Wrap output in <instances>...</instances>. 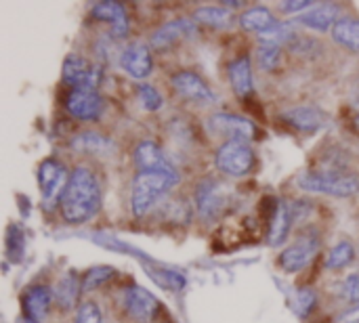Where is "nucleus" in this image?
Returning <instances> with one entry per match:
<instances>
[{
    "label": "nucleus",
    "mask_w": 359,
    "mask_h": 323,
    "mask_svg": "<svg viewBox=\"0 0 359 323\" xmlns=\"http://www.w3.org/2000/svg\"><path fill=\"white\" fill-rule=\"evenodd\" d=\"M101 202H103V191L95 172L86 166L74 168L59 202L63 219L72 225L86 223L99 212Z\"/></svg>",
    "instance_id": "f257e3e1"
},
{
    "label": "nucleus",
    "mask_w": 359,
    "mask_h": 323,
    "mask_svg": "<svg viewBox=\"0 0 359 323\" xmlns=\"http://www.w3.org/2000/svg\"><path fill=\"white\" fill-rule=\"evenodd\" d=\"M179 172H137L130 189V210L137 219H143L175 185Z\"/></svg>",
    "instance_id": "f03ea898"
},
{
    "label": "nucleus",
    "mask_w": 359,
    "mask_h": 323,
    "mask_svg": "<svg viewBox=\"0 0 359 323\" xmlns=\"http://www.w3.org/2000/svg\"><path fill=\"white\" fill-rule=\"evenodd\" d=\"M303 189L313 193H326L334 198H349L359 191V177L353 172H339V170H326V172H305L297 181Z\"/></svg>",
    "instance_id": "7ed1b4c3"
},
{
    "label": "nucleus",
    "mask_w": 359,
    "mask_h": 323,
    "mask_svg": "<svg viewBox=\"0 0 359 323\" xmlns=\"http://www.w3.org/2000/svg\"><path fill=\"white\" fill-rule=\"evenodd\" d=\"M215 166L227 177H244L255 166V151L248 141H225L215 153Z\"/></svg>",
    "instance_id": "20e7f679"
},
{
    "label": "nucleus",
    "mask_w": 359,
    "mask_h": 323,
    "mask_svg": "<svg viewBox=\"0 0 359 323\" xmlns=\"http://www.w3.org/2000/svg\"><path fill=\"white\" fill-rule=\"evenodd\" d=\"M103 71L99 65H93L90 61H86L80 55H67V59L63 61V82L74 88H88V90H97L101 84Z\"/></svg>",
    "instance_id": "39448f33"
},
{
    "label": "nucleus",
    "mask_w": 359,
    "mask_h": 323,
    "mask_svg": "<svg viewBox=\"0 0 359 323\" xmlns=\"http://www.w3.org/2000/svg\"><path fill=\"white\" fill-rule=\"evenodd\" d=\"M67 170L65 166L55 160V158H48L40 164L38 168V185H40V193H42V200L46 206H53L55 202H61V195L65 191V185H67Z\"/></svg>",
    "instance_id": "423d86ee"
},
{
    "label": "nucleus",
    "mask_w": 359,
    "mask_h": 323,
    "mask_svg": "<svg viewBox=\"0 0 359 323\" xmlns=\"http://www.w3.org/2000/svg\"><path fill=\"white\" fill-rule=\"evenodd\" d=\"M318 252H320V238L316 233H305L282 252L280 267L286 273H299L311 265Z\"/></svg>",
    "instance_id": "0eeeda50"
},
{
    "label": "nucleus",
    "mask_w": 359,
    "mask_h": 323,
    "mask_svg": "<svg viewBox=\"0 0 359 323\" xmlns=\"http://www.w3.org/2000/svg\"><path fill=\"white\" fill-rule=\"evenodd\" d=\"M208 126H210L212 132L227 137V141H248V143H250V141L259 135L255 122H250V120L244 118V116L225 114V111L210 116Z\"/></svg>",
    "instance_id": "6e6552de"
},
{
    "label": "nucleus",
    "mask_w": 359,
    "mask_h": 323,
    "mask_svg": "<svg viewBox=\"0 0 359 323\" xmlns=\"http://www.w3.org/2000/svg\"><path fill=\"white\" fill-rule=\"evenodd\" d=\"M227 204H229V198L221 183H217L215 179H204L202 183H198L196 206L202 219L215 221L227 208Z\"/></svg>",
    "instance_id": "1a4fd4ad"
},
{
    "label": "nucleus",
    "mask_w": 359,
    "mask_h": 323,
    "mask_svg": "<svg viewBox=\"0 0 359 323\" xmlns=\"http://www.w3.org/2000/svg\"><path fill=\"white\" fill-rule=\"evenodd\" d=\"M124 311L137 323H151L160 313V303L141 286H130L124 292Z\"/></svg>",
    "instance_id": "9d476101"
},
{
    "label": "nucleus",
    "mask_w": 359,
    "mask_h": 323,
    "mask_svg": "<svg viewBox=\"0 0 359 323\" xmlns=\"http://www.w3.org/2000/svg\"><path fill=\"white\" fill-rule=\"evenodd\" d=\"M196 34H198L196 21H191V19H175V21H168V23L160 25L151 34L149 44L156 50H166V48H172L175 44H179L181 40L196 38Z\"/></svg>",
    "instance_id": "9b49d317"
},
{
    "label": "nucleus",
    "mask_w": 359,
    "mask_h": 323,
    "mask_svg": "<svg viewBox=\"0 0 359 323\" xmlns=\"http://www.w3.org/2000/svg\"><path fill=\"white\" fill-rule=\"evenodd\" d=\"M65 107L74 118L84 120V122H93V120H99V116L103 114V99L97 90L74 88L67 95Z\"/></svg>",
    "instance_id": "f8f14e48"
},
{
    "label": "nucleus",
    "mask_w": 359,
    "mask_h": 323,
    "mask_svg": "<svg viewBox=\"0 0 359 323\" xmlns=\"http://www.w3.org/2000/svg\"><path fill=\"white\" fill-rule=\"evenodd\" d=\"M120 65L122 69L135 78V80H143L151 74L154 69V59H151V48L145 42H130L120 57Z\"/></svg>",
    "instance_id": "ddd939ff"
},
{
    "label": "nucleus",
    "mask_w": 359,
    "mask_h": 323,
    "mask_svg": "<svg viewBox=\"0 0 359 323\" xmlns=\"http://www.w3.org/2000/svg\"><path fill=\"white\" fill-rule=\"evenodd\" d=\"M170 82H172V88L187 101H194V103H200V105H206V103L215 101V95L208 88V84L194 71H185V69L177 71Z\"/></svg>",
    "instance_id": "4468645a"
},
{
    "label": "nucleus",
    "mask_w": 359,
    "mask_h": 323,
    "mask_svg": "<svg viewBox=\"0 0 359 323\" xmlns=\"http://www.w3.org/2000/svg\"><path fill=\"white\" fill-rule=\"evenodd\" d=\"M135 164L139 172H172L175 166L156 141H141L135 149Z\"/></svg>",
    "instance_id": "2eb2a0df"
},
{
    "label": "nucleus",
    "mask_w": 359,
    "mask_h": 323,
    "mask_svg": "<svg viewBox=\"0 0 359 323\" xmlns=\"http://www.w3.org/2000/svg\"><path fill=\"white\" fill-rule=\"evenodd\" d=\"M90 17L97 21H107L111 27L114 38H126L128 34V15L126 8L120 2L114 0H103V2H95L90 8Z\"/></svg>",
    "instance_id": "dca6fc26"
},
{
    "label": "nucleus",
    "mask_w": 359,
    "mask_h": 323,
    "mask_svg": "<svg viewBox=\"0 0 359 323\" xmlns=\"http://www.w3.org/2000/svg\"><path fill=\"white\" fill-rule=\"evenodd\" d=\"M286 120V124H290L292 128L297 130H303V132H313V130H320L326 126L328 122V116L313 107V105H299V107H292L288 111H284L282 116Z\"/></svg>",
    "instance_id": "f3484780"
},
{
    "label": "nucleus",
    "mask_w": 359,
    "mask_h": 323,
    "mask_svg": "<svg viewBox=\"0 0 359 323\" xmlns=\"http://www.w3.org/2000/svg\"><path fill=\"white\" fill-rule=\"evenodd\" d=\"M341 19V6L339 4H332V2H326V4H320L307 13H303L297 21L309 29H316V32H326L330 27L337 25V21Z\"/></svg>",
    "instance_id": "a211bd4d"
},
{
    "label": "nucleus",
    "mask_w": 359,
    "mask_h": 323,
    "mask_svg": "<svg viewBox=\"0 0 359 323\" xmlns=\"http://www.w3.org/2000/svg\"><path fill=\"white\" fill-rule=\"evenodd\" d=\"M55 301V294L50 288L46 286H34L29 288L23 298H21V305H23V313L29 322H38L50 307V303Z\"/></svg>",
    "instance_id": "6ab92c4d"
},
{
    "label": "nucleus",
    "mask_w": 359,
    "mask_h": 323,
    "mask_svg": "<svg viewBox=\"0 0 359 323\" xmlns=\"http://www.w3.org/2000/svg\"><path fill=\"white\" fill-rule=\"evenodd\" d=\"M227 74H229V82H231V88L236 95H240V97L252 95L255 82H252V67H250L248 55H242L236 61H231L227 67Z\"/></svg>",
    "instance_id": "aec40b11"
},
{
    "label": "nucleus",
    "mask_w": 359,
    "mask_h": 323,
    "mask_svg": "<svg viewBox=\"0 0 359 323\" xmlns=\"http://www.w3.org/2000/svg\"><path fill=\"white\" fill-rule=\"evenodd\" d=\"M141 263H143L147 275H149L160 288L170 290V292H183V290L187 288V277H185L183 273L172 271V269H168V267H164V265H158V263H154V261L149 263V261L141 259Z\"/></svg>",
    "instance_id": "412c9836"
},
{
    "label": "nucleus",
    "mask_w": 359,
    "mask_h": 323,
    "mask_svg": "<svg viewBox=\"0 0 359 323\" xmlns=\"http://www.w3.org/2000/svg\"><path fill=\"white\" fill-rule=\"evenodd\" d=\"M82 292V284L78 280L76 273H67L59 280V284L55 286L53 294H55V303L59 305L61 311H69L74 309V305L78 303V296Z\"/></svg>",
    "instance_id": "4be33fe9"
},
{
    "label": "nucleus",
    "mask_w": 359,
    "mask_h": 323,
    "mask_svg": "<svg viewBox=\"0 0 359 323\" xmlns=\"http://www.w3.org/2000/svg\"><path fill=\"white\" fill-rule=\"evenodd\" d=\"M294 217H292V208L288 204H280L276 208V214L271 219V227H269V246L278 248L286 242L288 233H290V225H292Z\"/></svg>",
    "instance_id": "5701e85b"
},
{
    "label": "nucleus",
    "mask_w": 359,
    "mask_h": 323,
    "mask_svg": "<svg viewBox=\"0 0 359 323\" xmlns=\"http://www.w3.org/2000/svg\"><path fill=\"white\" fill-rule=\"evenodd\" d=\"M194 21L215 27V29H225V27L233 25L236 15L225 6H202L194 13Z\"/></svg>",
    "instance_id": "b1692460"
},
{
    "label": "nucleus",
    "mask_w": 359,
    "mask_h": 323,
    "mask_svg": "<svg viewBox=\"0 0 359 323\" xmlns=\"http://www.w3.org/2000/svg\"><path fill=\"white\" fill-rule=\"evenodd\" d=\"M238 21L242 25V29H246V32H259V34L267 32L269 27H273L278 23L276 17H273V13L269 8H265V6H252V8L244 11Z\"/></svg>",
    "instance_id": "393cba45"
},
{
    "label": "nucleus",
    "mask_w": 359,
    "mask_h": 323,
    "mask_svg": "<svg viewBox=\"0 0 359 323\" xmlns=\"http://www.w3.org/2000/svg\"><path fill=\"white\" fill-rule=\"evenodd\" d=\"M332 38L337 44L345 46L347 50L359 53V19L341 17L332 27Z\"/></svg>",
    "instance_id": "a878e982"
},
{
    "label": "nucleus",
    "mask_w": 359,
    "mask_h": 323,
    "mask_svg": "<svg viewBox=\"0 0 359 323\" xmlns=\"http://www.w3.org/2000/svg\"><path fill=\"white\" fill-rule=\"evenodd\" d=\"M261 38V44H267V46H282L286 42H292L297 40V32H294V23H276L273 27H269L267 32L259 34Z\"/></svg>",
    "instance_id": "bb28decb"
},
{
    "label": "nucleus",
    "mask_w": 359,
    "mask_h": 323,
    "mask_svg": "<svg viewBox=\"0 0 359 323\" xmlns=\"http://www.w3.org/2000/svg\"><path fill=\"white\" fill-rule=\"evenodd\" d=\"M353 259H355V248L349 242H341L330 250V254L326 259V269L339 271V269L347 267Z\"/></svg>",
    "instance_id": "cd10ccee"
},
{
    "label": "nucleus",
    "mask_w": 359,
    "mask_h": 323,
    "mask_svg": "<svg viewBox=\"0 0 359 323\" xmlns=\"http://www.w3.org/2000/svg\"><path fill=\"white\" fill-rule=\"evenodd\" d=\"M116 269L114 267H95L90 271H86V275L82 277V292H93L95 288L107 284L109 280L116 277Z\"/></svg>",
    "instance_id": "c85d7f7f"
},
{
    "label": "nucleus",
    "mask_w": 359,
    "mask_h": 323,
    "mask_svg": "<svg viewBox=\"0 0 359 323\" xmlns=\"http://www.w3.org/2000/svg\"><path fill=\"white\" fill-rule=\"evenodd\" d=\"M257 61H259V67L263 71H276L280 67V61H282V50L280 46H267V44H261L259 53H257Z\"/></svg>",
    "instance_id": "c756f323"
},
{
    "label": "nucleus",
    "mask_w": 359,
    "mask_h": 323,
    "mask_svg": "<svg viewBox=\"0 0 359 323\" xmlns=\"http://www.w3.org/2000/svg\"><path fill=\"white\" fill-rule=\"evenodd\" d=\"M6 256L11 261H21L23 256V233L15 225H11L6 233Z\"/></svg>",
    "instance_id": "7c9ffc66"
},
{
    "label": "nucleus",
    "mask_w": 359,
    "mask_h": 323,
    "mask_svg": "<svg viewBox=\"0 0 359 323\" xmlns=\"http://www.w3.org/2000/svg\"><path fill=\"white\" fill-rule=\"evenodd\" d=\"M139 99H141V105H143L147 111H158V109L164 105L162 95H160L154 86H149V84H141V86H139Z\"/></svg>",
    "instance_id": "2f4dec72"
},
{
    "label": "nucleus",
    "mask_w": 359,
    "mask_h": 323,
    "mask_svg": "<svg viewBox=\"0 0 359 323\" xmlns=\"http://www.w3.org/2000/svg\"><path fill=\"white\" fill-rule=\"evenodd\" d=\"M316 305H318V296H316V292H313V290L303 288V290H299V292H297L294 307H297V313H299L301 317H309V313L316 309Z\"/></svg>",
    "instance_id": "473e14b6"
},
{
    "label": "nucleus",
    "mask_w": 359,
    "mask_h": 323,
    "mask_svg": "<svg viewBox=\"0 0 359 323\" xmlns=\"http://www.w3.org/2000/svg\"><path fill=\"white\" fill-rule=\"evenodd\" d=\"M74 323H103V317H101V311L95 303H82L78 307Z\"/></svg>",
    "instance_id": "72a5a7b5"
},
{
    "label": "nucleus",
    "mask_w": 359,
    "mask_h": 323,
    "mask_svg": "<svg viewBox=\"0 0 359 323\" xmlns=\"http://www.w3.org/2000/svg\"><path fill=\"white\" fill-rule=\"evenodd\" d=\"M341 294H343V298H345V301H349V303L358 305L359 303V275H349V277L345 280V284H343V288H341Z\"/></svg>",
    "instance_id": "f704fd0d"
},
{
    "label": "nucleus",
    "mask_w": 359,
    "mask_h": 323,
    "mask_svg": "<svg viewBox=\"0 0 359 323\" xmlns=\"http://www.w3.org/2000/svg\"><path fill=\"white\" fill-rule=\"evenodd\" d=\"M74 143H76V147L90 151L93 147L101 149V147H103V143H105V139H103V137H99V135H95V132H86V135H80Z\"/></svg>",
    "instance_id": "c9c22d12"
},
{
    "label": "nucleus",
    "mask_w": 359,
    "mask_h": 323,
    "mask_svg": "<svg viewBox=\"0 0 359 323\" xmlns=\"http://www.w3.org/2000/svg\"><path fill=\"white\" fill-rule=\"evenodd\" d=\"M313 2L311 0H288V2H282V11L284 13H297V11H305V8H309Z\"/></svg>",
    "instance_id": "e433bc0d"
},
{
    "label": "nucleus",
    "mask_w": 359,
    "mask_h": 323,
    "mask_svg": "<svg viewBox=\"0 0 359 323\" xmlns=\"http://www.w3.org/2000/svg\"><path fill=\"white\" fill-rule=\"evenodd\" d=\"M339 323H359V303L353 305L347 313H343Z\"/></svg>",
    "instance_id": "4c0bfd02"
},
{
    "label": "nucleus",
    "mask_w": 359,
    "mask_h": 323,
    "mask_svg": "<svg viewBox=\"0 0 359 323\" xmlns=\"http://www.w3.org/2000/svg\"><path fill=\"white\" fill-rule=\"evenodd\" d=\"M353 126H355V128H358V130H359V114H358V116H355V120H353Z\"/></svg>",
    "instance_id": "58836bf2"
},
{
    "label": "nucleus",
    "mask_w": 359,
    "mask_h": 323,
    "mask_svg": "<svg viewBox=\"0 0 359 323\" xmlns=\"http://www.w3.org/2000/svg\"><path fill=\"white\" fill-rule=\"evenodd\" d=\"M29 323H38V322H29Z\"/></svg>",
    "instance_id": "ea45409f"
}]
</instances>
